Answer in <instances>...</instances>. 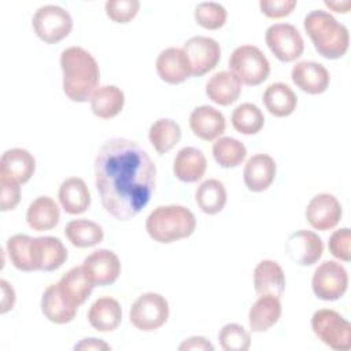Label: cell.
Returning <instances> with one entry per match:
<instances>
[{
	"instance_id": "cell-1",
	"label": "cell",
	"mask_w": 351,
	"mask_h": 351,
	"mask_svg": "<svg viewBox=\"0 0 351 351\" xmlns=\"http://www.w3.org/2000/svg\"><path fill=\"white\" fill-rule=\"evenodd\" d=\"M95 182L103 208L118 221L136 217L156 186V166L136 141L107 140L95 159Z\"/></svg>"
},
{
	"instance_id": "cell-2",
	"label": "cell",
	"mask_w": 351,
	"mask_h": 351,
	"mask_svg": "<svg viewBox=\"0 0 351 351\" xmlns=\"http://www.w3.org/2000/svg\"><path fill=\"white\" fill-rule=\"evenodd\" d=\"M63 92L77 103L90 100L99 86L100 70L96 59L82 47H69L60 53Z\"/></svg>"
},
{
	"instance_id": "cell-3",
	"label": "cell",
	"mask_w": 351,
	"mask_h": 351,
	"mask_svg": "<svg viewBox=\"0 0 351 351\" xmlns=\"http://www.w3.org/2000/svg\"><path fill=\"white\" fill-rule=\"evenodd\" d=\"M303 26L315 51L326 59H340L350 45L348 29L333 15L324 10L310 11L303 21Z\"/></svg>"
},
{
	"instance_id": "cell-4",
	"label": "cell",
	"mask_w": 351,
	"mask_h": 351,
	"mask_svg": "<svg viewBox=\"0 0 351 351\" xmlns=\"http://www.w3.org/2000/svg\"><path fill=\"white\" fill-rule=\"evenodd\" d=\"M196 229L193 213L180 204L159 206L145 219L148 236L160 244H170L192 236Z\"/></svg>"
},
{
	"instance_id": "cell-5",
	"label": "cell",
	"mask_w": 351,
	"mask_h": 351,
	"mask_svg": "<svg viewBox=\"0 0 351 351\" xmlns=\"http://www.w3.org/2000/svg\"><path fill=\"white\" fill-rule=\"evenodd\" d=\"M311 329L318 340L335 351L351 348V324L332 308L317 310L311 317Z\"/></svg>"
},
{
	"instance_id": "cell-6",
	"label": "cell",
	"mask_w": 351,
	"mask_h": 351,
	"mask_svg": "<svg viewBox=\"0 0 351 351\" xmlns=\"http://www.w3.org/2000/svg\"><path fill=\"white\" fill-rule=\"evenodd\" d=\"M230 71L241 84L256 86L262 84L270 74V63L263 52L255 45H240L229 58Z\"/></svg>"
},
{
	"instance_id": "cell-7",
	"label": "cell",
	"mask_w": 351,
	"mask_h": 351,
	"mask_svg": "<svg viewBox=\"0 0 351 351\" xmlns=\"http://www.w3.org/2000/svg\"><path fill=\"white\" fill-rule=\"evenodd\" d=\"M169 302L165 296L155 292L140 295L132 304L130 324L143 332H152L163 326L169 318Z\"/></svg>"
},
{
	"instance_id": "cell-8",
	"label": "cell",
	"mask_w": 351,
	"mask_h": 351,
	"mask_svg": "<svg viewBox=\"0 0 351 351\" xmlns=\"http://www.w3.org/2000/svg\"><path fill=\"white\" fill-rule=\"evenodd\" d=\"M32 25L36 36L41 41L55 44L70 34L73 29V18L64 8L55 4H47L34 12Z\"/></svg>"
},
{
	"instance_id": "cell-9",
	"label": "cell",
	"mask_w": 351,
	"mask_h": 351,
	"mask_svg": "<svg viewBox=\"0 0 351 351\" xmlns=\"http://www.w3.org/2000/svg\"><path fill=\"white\" fill-rule=\"evenodd\" d=\"M311 288L314 295L321 300H337L348 288L347 270L339 262L325 261L314 270Z\"/></svg>"
},
{
	"instance_id": "cell-10",
	"label": "cell",
	"mask_w": 351,
	"mask_h": 351,
	"mask_svg": "<svg viewBox=\"0 0 351 351\" xmlns=\"http://www.w3.org/2000/svg\"><path fill=\"white\" fill-rule=\"evenodd\" d=\"M265 41L271 53L281 62H293L302 56L304 41L299 30L291 23H274L267 27Z\"/></svg>"
},
{
	"instance_id": "cell-11",
	"label": "cell",
	"mask_w": 351,
	"mask_h": 351,
	"mask_svg": "<svg viewBox=\"0 0 351 351\" xmlns=\"http://www.w3.org/2000/svg\"><path fill=\"white\" fill-rule=\"evenodd\" d=\"M189 63L192 75L202 77L215 69L221 59V47L219 44L206 36H193L186 40L182 45Z\"/></svg>"
},
{
	"instance_id": "cell-12",
	"label": "cell",
	"mask_w": 351,
	"mask_h": 351,
	"mask_svg": "<svg viewBox=\"0 0 351 351\" xmlns=\"http://www.w3.org/2000/svg\"><path fill=\"white\" fill-rule=\"evenodd\" d=\"M82 267L95 287L111 285L121 274L118 255L107 248H99L89 254L84 259Z\"/></svg>"
},
{
	"instance_id": "cell-13",
	"label": "cell",
	"mask_w": 351,
	"mask_h": 351,
	"mask_svg": "<svg viewBox=\"0 0 351 351\" xmlns=\"http://www.w3.org/2000/svg\"><path fill=\"white\" fill-rule=\"evenodd\" d=\"M324 252L322 239L311 230L300 229L288 236L285 254L299 266H311L318 262Z\"/></svg>"
},
{
	"instance_id": "cell-14",
	"label": "cell",
	"mask_w": 351,
	"mask_h": 351,
	"mask_svg": "<svg viewBox=\"0 0 351 351\" xmlns=\"http://www.w3.org/2000/svg\"><path fill=\"white\" fill-rule=\"evenodd\" d=\"M306 219L317 230H330L341 219L343 210L337 197L332 193L315 195L306 207Z\"/></svg>"
},
{
	"instance_id": "cell-15",
	"label": "cell",
	"mask_w": 351,
	"mask_h": 351,
	"mask_svg": "<svg viewBox=\"0 0 351 351\" xmlns=\"http://www.w3.org/2000/svg\"><path fill=\"white\" fill-rule=\"evenodd\" d=\"M32 258L36 270L55 271L66 262L67 248L58 237H34L32 240Z\"/></svg>"
},
{
	"instance_id": "cell-16",
	"label": "cell",
	"mask_w": 351,
	"mask_h": 351,
	"mask_svg": "<svg viewBox=\"0 0 351 351\" xmlns=\"http://www.w3.org/2000/svg\"><path fill=\"white\" fill-rule=\"evenodd\" d=\"M293 84L308 95H321L329 88L330 75L326 67L318 62H298L291 71Z\"/></svg>"
},
{
	"instance_id": "cell-17",
	"label": "cell",
	"mask_w": 351,
	"mask_h": 351,
	"mask_svg": "<svg viewBox=\"0 0 351 351\" xmlns=\"http://www.w3.org/2000/svg\"><path fill=\"white\" fill-rule=\"evenodd\" d=\"M156 73L165 82L178 85L192 75L191 63L182 48L170 47L156 58Z\"/></svg>"
},
{
	"instance_id": "cell-18",
	"label": "cell",
	"mask_w": 351,
	"mask_h": 351,
	"mask_svg": "<svg viewBox=\"0 0 351 351\" xmlns=\"http://www.w3.org/2000/svg\"><path fill=\"white\" fill-rule=\"evenodd\" d=\"M192 133L204 141L217 140L226 128L223 114L213 106H199L189 115Z\"/></svg>"
},
{
	"instance_id": "cell-19",
	"label": "cell",
	"mask_w": 351,
	"mask_h": 351,
	"mask_svg": "<svg viewBox=\"0 0 351 351\" xmlns=\"http://www.w3.org/2000/svg\"><path fill=\"white\" fill-rule=\"evenodd\" d=\"M276 173L277 165L270 155L255 154L244 166V184L252 192H263L273 184Z\"/></svg>"
},
{
	"instance_id": "cell-20",
	"label": "cell",
	"mask_w": 351,
	"mask_h": 351,
	"mask_svg": "<svg viewBox=\"0 0 351 351\" xmlns=\"http://www.w3.org/2000/svg\"><path fill=\"white\" fill-rule=\"evenodd\" d=\"M56 285L63 299L77 308L86 302L95 287L82 266L71 267L60 277Z\"/></svg>"
},
{
	"instance_id": "cell-21",
	"label": "cell",
	"mask_w": 351,
	"mask_h": 351,
	"mask_svg": "<svg viewBox=\"0 0 351 351\" xmlns=\"http://www.w3.org/2000/svg\"><path fill=\"white\" fill-rule=\"evenodd\" d=\"M254 288L258 295L281 298L285 291V274L278 262L271 259L261 261L254 269Z\"/></svg>"
},
{
	"instance_id": "cell-22",
	"label": "cell",
	"mask_w": 351,
	"mask_h": 351,
	"mask_svg": "<svg viewBox=\"0 0 351 351\" xmlns=\"http://www.w3.org/2000/svg\"><path fill=\"white\" fill-rule=\"evenodd\" d=\"M36 159L25 148L7 149L0 158V174L26 184L34 174Z\"/></svg>"
},
{
	"instance_id": "cell-23",
	"label": "cell",
	"mask_w": 351,
	"mask_h": 351,
	"mask_svg": "<svg viewBox=\"0 0 351 351\" xmlns=\"http://www.w3.org/2000/svg\"><path fill=\"white\" fill-rule=\"evenodd\" d=\"M207 169L204 154L195 147L181 148L173 162V173L182 182H197Z\"/></svg>"
},
{
	"instance_id": "cell-24",
	"label": "cell",
	"mask_w": 351,
	"mask_h": 351,
	"mask_svg": "<svg viewBox=\"0 0 351 351\" xmlns=\"http://www.w3.org/2000/svg\"><path fill=\"white\" fill-rule=\"evenodd\" d=\"M62 208L70 215L85 213L90 206V193L85 181L80 177L66 178L58 192Z\"/></svg>"
},
{
	"instance_id": "cell-25",
	"label": "cell",
	"mask_w": 351,
	"mask_h": 351,
	"mask_svg": "<svg viewBox=\"0 0 351 351\" xmlns=\"http://www.w3.org/2000/svg\"><path fill=\"white\" fill-rule=\"evenodd\" d=\"M88 321L97 332H112L122 322V308L117 299L103 296L96 299L88 311Z\"/></svg>"
},
{
	"instance_id": "cell-26",
	"label": "cell",
	"mask_w": 351,
	"mask_h": 351,
	"mask_svg": "<svg viewBox=\"0 0 351 351\" xmlns=\"http://www.w3.org/2000/svg\"><path fill=\"white\" fill-rule=\"evenodd\" d=\"M241 93V82L232 71H218L206 84V95L218 106L233 104Z\"/></svg>"
},
{
	"instance_id": "cell-27",
	"label": "cell",
	"mask_w": 351,
	"mask_h": 351,
	"mask_svg": "<svg viewBox=\"0 0 351 351\" xmlns=\"http://www.w3.org/2000/svg\"><path fill=\"white\" fill-rule=\"evenodd\" d=\"M281 317L280 299L271 295H259L248 313V324L252 332L261 333L274 326Z\"/></svg>"
},
{
	"instance_id": "cell-28",
	"label": "cell",
	"mask_w": 351,
	"mask_h": 351,
	"mask_svg": "<svg viewBox=\"0 0 351 351\" xmlns=\"http://www.w3.org/2000/svg\"><path fill=\"white\" fill-rule=\"evenodd\" d=\"M60 219V210L56 202L49 196L36 197L27 207V225L37 232L53 229Z\"/></svg>"
},
{
	"instance_id": "cell-29",
	"label": "cell",
	"mask_w": 351,
	"mask_h": 351,
	"mask_svg": "<svg viewBox=\"0 0 351 351\" xmlns=\"http://www.w3.org/2000/svg\"><path fill=\"white\" fill-rule=\"evenodd\" d=\"M262 100L266 110L277 118L289 117L296 110L298 104L295 92L284 82H274L269 85L263 92Z\"/></svg>"
},
{
	"instance_id": "cell-30",
	"label": "cell",
	"mask_w": 351,
	"mask_h": 351,
	"mask_svg": "<svg viewBox=\"0 0 351 351\" xmlns=\"http://www.w3.org/2000/svg\"><path fill=\"white\" fill-rule=\"evenodd\" d=\"M92 112L101 119L117 117L125 106V95L115 85L99 86L90 97Z\"/></svg>"
},
{
	"instance_id": "cell-31",
	"label": "cell",
	"mask_w": 351,
	"mask_h": 351,
	"mask_svg": "<svg viewBox=\"0 0 351 351\" xmlns=\"http://www.w3.org/2000/svg\"><path fill=\"white\" fill-rule=\"evenodd\" d=\"M77 307L70 306L63 299L56 284L45 288L41 296V313L48 321L58 325L71 322L77 314Z\"/></svg>"
},
{
	"instance_id": "cell-32",
	"label": "cell",
	"mask_w": 351,
	"mask_h": 351,
	"mask_svg": "<svg viewBox=\"0 0 351 351\" xmlns=\"http://www.w3.org/2000/svg\"><path fill=\"white\" fill-rule=\"evenodd\" d=\"M195 200L203 213L208 215L218 214L223 210L228 200L226 188L219 180H206L197 186L195 192Z\"/></svg>"
},
{
	"instance_id": "cell-33",
	"label": "cell",
	"mask_w": 351,
	"mask_h": 351,
	"mask_svg": "<svg viewBox=\"0 0 351 351\" xmlns=\"http://www.w3.org/2000/svg\"><path fill=\"white\" fill-rule=\"evenodd\" d=\"M67 240L78 248H88L97 245L104 239L101 226L88 219H73L64 226Z\"/></svg>"
},
{
	"instance_id": "cell-34",
	"label": "cell",
	"mask_w": 351,
	"mask_h": 351,
	"mask_svg": "<svg viewBox=\"0 0 351 351\" xmlns=\"http://www.w3.org/2000/svg\"><path fill=\"white\" fill-rule=\"evenodd\" d=\"M148 140L158 154H167L181 140V128L173 119H158L149 126Z\"/></svg>"
},
{
	"instance_id": "cell-35",
	"label": "cell",
	"mask_w": 351,
	"mask_h": 351,
	"mask_svg": "<svg viewBox=\"0 0 351 351\" xmlns=\"http://www.w3.org/2000/svg\"><path fill=\"white\" fill-rule=\"evenodd\" d=\"M230 121L236 132L250 136L261 132L265 125V115L256 104L241 103L233 110Z\"/></svg>"
},
{
	"instance_id": "cell-36",
	"label": "cell",
	"mask_w": 351,
	"mask_h": 351,
	"mask_svg": "<svg viewBox=\"0 0 351 351\" xmlns=\"http://www.w3.org/2000/svg\"><path fill=\"white\" fill-rule=\"evenodd\" d=\"M213 156L215 162L223 169L237 167L244 162L247 156V148L237 138L218 137L213 144Z\"/></svg>"
},
{
	"instance_id": "cell-37",
	"label": "cell",
	"mask_w": 351,
	"mask_h": 351,
	"mask_svg": "<svg viewBox=\"0 0 351 351\" xmlns=\"http://www.w3.org/2000/svg\"><path fill=\"white\" fill-rule=\"evenodd\" d=\"M32 240L27 234H14L7 240V254L14 265L21 271H36L32 258Z\"/></svg>"
},
{
	"instance_id": "cell-38",
	"label": "cell",
	"mask_w": 351,
	"mask_h": 351,
	"mask_svg": "<svg viewBox=\"0 0 351 351\" xmlns=\"http://www.w3.org/2000/svg\"><path fill=\"white\" fill-rule=\"evenodd\" d=\"M193 16L199 26L207 30H218L225 25L228 18V11L219 3L204 1L196 5Z\"/></svg>"
},
{
	"instance_id": "cell-39",
	"label": "cell",
	"mask_w": 351,
	"mask_h": 351,
	"mask_svg": "<svg viewBox=\"0 0 351 351\" xmlns=\"http://www.w3.org/2000/svg\"><path fill=\"white\" fill-rule=\"evenodd\" d=\"M218 341L225 351H247L251 346V336L241 325L232 322L222 326Z\"/></svg>"
},
{
	"instance_id": "cell-40",
	"label": "cell",
	"mask_w": 351,
	"mask_h": 351,
	"mask_svg": "<svg viewBox=\"0 0 351 351\" xmlns=\"http://www.w3.org/2000/svg\"><path fill=\"white\" fill-rule=\"evenodd\" d=\"M107 16L117 23L130 22L140 10V1L137 0H108L104 4Z\"/></svg>"
},
{
	"instance_id": "cell-41",
	"label": "cell",
	"mask_w": 351,
	"mask_h": 351,
	"mask_svg": "<svg viewBox=\"0 0 351 351\" xmlns=\"http://www.w3.org/2000/svg\"><path fill=\"white\" fill-rule=\"evenodd\" d=\"M351 232L348 228H341L335 230L329 237V251L339 261L348 262L351 259Z\"/></svg>"
},
{
	"instance_id": "cell-42",
	"label": "cell",
	"mask_w": 351,
	"mask_h": 351,
	"mask_svg": "<svg viewBox=\"0 0 351 351\" xmlns=\"http://www.w3.org/2000/svg\"><path fill=\"white\" fill-rule=\"evenodd\" d=\"M0 210L1 211H11L14 210L21 200V184L12 178L0 174Z\"/></svg>"
},
{
	"instance_id": "cell-43",
	"label": "cell",
	"mask_w": 351,
	"mask_h": 351,
	"mask_svg": "<svg viewBox=\"0 0 351 351\" xmlns=\"http://www.w3.org/2000/svg\"><path fill=\"white\" fill-rule=\"evenodd\" d=\"M296 0H261L259 8L263 15L271 19L288 16L296 7Z\"/></svg>"
},
{
	"instance_id": "cell-44",
	"label": "cell",
	"mask_w": 351,
	"mask_h": 351,
	"mask_svg": "<svg viewBox=\"0 0 351 351\" xmlns=\"http://www.w3.org/2000/svg\"><path fill=\"white\" fill-rule=\"evenodd\" d=\"M180 351H214V346L203 336H192L185 339L180 346Z\"/></svg>"
},
{
	"instance_id": "cell-45",
	"label": "cell",
	"mask_w": 351,
	"mask_h": 351,
	"mask_svg": "<svg viewBox=\"0 0 351 351\" xmlns=\"http://www.w3.org/2000/svg\"><path fill=\"white\" fill-rule=\"evenodd\" d=\"M0 287H1V295H3L0 313L5 314L7 311L12 310V307L15 304V291H14L12 285L5 280H0Z\"/></svg>"
},
{
	"instance_id": "cell-46",
	"label": "cell",
	"mask_w": 351,
	"mask_h": 351,
	"mask_svg": "<svg viewBox=\"0 0 351 351\" xmlns=\"http://www.w3.org/2000/svg\"><path fill=\"white\" fill-rule=\"evenodd\" d=\"M74 350L77 351H90V350H95V351H107V350H111V346L107 344L106 341H103L101 339H96V337H86V339H82L80 340L75 346H74Z\"/></svg>"
},
{
	"instance_id": "cell-47",
	"label": "cell",
	"mask_w": 351,
	"mask_h": 351,
	"mask_svg": "<svg viewBox=\"0 0 351 351\" xmlns=\"http://www.w3.org/2000/svg\"><path fill=\"white\" fill-rule=\"evenodd\" d=\"M325 5L326 7H329V8H332L333 11H336V12H343V14H346V12H348V10H350V7H351V1L350 0H343V1H325Z\"/></svg>"
}]
</instances>
